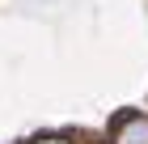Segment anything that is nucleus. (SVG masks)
<instances>
[{
  "label": "nucleus",
  "mask_w": 148,
  "mask_h": 144,
  "mask_svg": "<svg viewBox=\"0 0 148 144\" xmlns=\"http://www.w3.org/2000/svg\"><path fill=\"white\" fill-rule=\"evenodd\" d=\"M110 144H148V114H119L110 127Z\"/></svg>",
  "instance_id": "obj_1"
},
{
  "label": "nucleus",
  "mask_w": 148,
  "mask_h": 144,
  "mask_svg": "<svg viewBox=\"0 0 148 144\" xmlns=\"http://www.w3.org/2000/svg\"><path fill=\"white\" fill-rule=\"evenodd\" d=\"M34 144H72V140H68V136H38Z\"/></svg>",
  "instance_id": "obj_2"
}]
</instances>
